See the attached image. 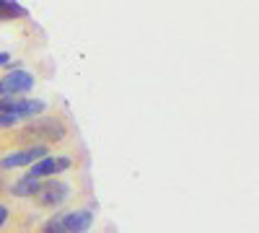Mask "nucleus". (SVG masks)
I'll return each instance as SVG.
<instances>
[{
    "mask_svg": "<svg viewBox=\"0 0 259 233\" xmlns=\"http://www.w3.org/2000/svg\"><path fill=\"white\" fill-rule=\"evenodd\" d=\"M73 166V158L70 156H47V158H41L31 166V171H29V179H52L55 174L60 171H68V168Z\"/></svg>",
    "mask_w": 259,
    "mask_h": 233,
    "instance_id": "39448f33",
    "label": "nucleus"
},
{
    "mask_svg": "<svg viewBox=\"0 0 259 233\" xmlns=\"http://www.w3.org/2000/svg\"><path fill=\"white\" fill-rule=\"evenodd\" d=\"M18 119L16 117H11V114H0V130H6V127H13Z\"/></svg>",
    "mask_w": 259,
    "mask_h": 233,
    "instance_id": "9b49d317",
    "label": "nucleus"
},
{
    "mask_svg": "<svg viewBox=\"0 0 259 233\" xmlns=\"http://www.w3.org/2000/svg\"><path fill=\"white\" fill-rule=\"evenodd\" d=\"M39 187H41V181H36V179H29V176H24V179L13 181L8 192H11L13 197H36Z\"/></svg>",
    "mask_w": 259,
    "mask_h": 233,
    "instance_id": "6e6552de",
    "label": "nucleus"
},
{
    "mask_svg": "<svg viewBox=\"0 0 259 233\" xmlns=\"http://www.w3.org/2000/svg\"><path fill=\"white\" fill-rule=\"evenodd\" d=\"M3 96H6V94H3V86H0V99H3Z\"/></svg>",
    "mask_w": 259,
    "mask_h": 233,
    "instance_id": "4468645a",
    "label": "nucleus"
},
{
    "mask_svg": "<svg viewBox=\"0 0 259 233\" xmlns=\"http://www.w3.org/2000/svg\"><path fill=\"white\" fill-rule=\"evenodd\" d=\"M62 225L65 233H85L94 225V213L91 210H73V213H62Z\"/></svg>",
    "mask_w": 259,
    "mask_h": 233,
    "instance_id": "423d86ee",
    "label": "nucleus"
},
{
    "mask_svg": "<svg viewBox=\"0 0 259 233\" xmlns=\"http://www.w3.org/2000/svg\"><path fill=\"white\" fill-rule=\"evenodd\" d=\"M0 86H3V94L6 96H13V99H24L31 88H34V75L24 68L18 70H11L0 78Z\"/></svg>",
    "mask_w": 259,
    "mask_h": 233,
    "instance_id": "20e7f679",
    "label": "nucleus"
},
{
    "mask_svg": "<svg viewBox=\"0 0 259 233\" xmlns=\"http://www.w3.org/2000/svg\"><path fill=\"white\" fill-rule=\"evenodd\" d=\"M8 218H11V210H8L3 202H0V228H3V225L8 223Z\"/></svg>",
    "mask_w": 259,
    "mask_h": 233,
    "instance_id": "f8f14e48",
    "label": "nucleus"
},
{
    "mask_svg": "<svg viewBox=\"0 0 259 233\" xmlns=\"http://www.w3.org/2000/svg\"><path fill=\"white\" fill-rule=\"evenodd\" d=\"M8 62H11V55L8 52H0V68H6Z\"/></svg>",
    "mask_w": 259,
    "mask_h": 233,
    "instance_id": "ddd939ff",
    "label": "nucleus"
},
{
    "mask_svg": "<svg viewBox=\"0 0 259 233\" xmlns=\"http://www.w3.org/2000/svg\"><path fill=\"white\" fill-rule=\"evenodd\" d=\"M34 200L41 207H60L62 202L70 200V184H65L60 179H47V181H41Z\"/></svg>",
    "mask_w": 259,
    "mask_h": 233,
    "instance_id": "7ed1b4c3",
    "label": "nucleus"
},
{
    "mask_svg": "<svg viewBox=\"0 0 259 233\" xmlns=\"http://www.w3.org/2000/svg\"><path fill=\"white\" fill-rule=\"evenodd\" d=\"M41 233H65V225H62V213L52 215L45 225H41Z\"/></svg>",
    "mask_w": 259,
    "mask_h": 233,
    "instance_id": "9d476101",
    "label": "nucleus"
},
{
    "mask_svg": "<svg viewBox=\"0 0 259 233\" xmlns=\"http://www.w3.org/2000/svg\"><path fill=\"white\" fill-rule=\"evenodd\" d=\"M47 156H50L47 145H31V148H24V151H13V153L3 156V158H0V168H3V171H11V168L34 166L36 161L47 158Z\"/></svg>",
    "mask_w": 259,
    "mask_h": 233,
    "instance_id": "f03ea898",
    "label": "nucleus"
},
{
    "mask_svg": "<svg viewBox=\"0 0 259 233\" xmlns=\"http://www.w3.org/2000/svg\"><path fill=\"white\" fill-rule=\"evenodd\" d=\"M26 16V8L13 3V0H0V21L6 18H24Z\"/></svg>",
    "mask_w": 259,
    "mask_h": 233,
    "instance_id": "1a4fd4ad",
    "label": "nucleus"
},
{
    "mask_svg": "<svg viewBox=\"0 0 259 233\" xmlns=\"http://www.w3.org/2000/svg\"><path fill=\"white\" fill-rule=\"evenodd\" d=\"M65 135H68V127H65V122L60 117H36L18 132V140H29L34 145H47V143L62 140Z\"/></svg>",
    "mask_w": 259,
    "mask_h": 233,
    "instance_id": "f257e3e1",
    "label": "nucleus"
},
{
    "mask_svg": "<svg viewBox=\"0 0 259 233\" xmlns=\"http://www.w3.org/2000/svg\"><path fill=\"white\" fill-rule=\"evenodd\" d=\"M45 109H47V104L41 99H21L18 109H16V119H36L41 117Z\"/></svg>",
    "mask_w": 259,
    "mask_h": 233,
    "instance_id": "0eeeda50",
    "label": "nucleus"
}]
</instances>
